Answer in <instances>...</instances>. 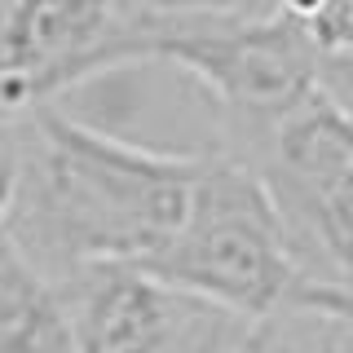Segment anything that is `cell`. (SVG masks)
I'll return each mask as SVG.
<instances>
[{"label": "cell", "mask_w": 353, "mask_h": 353, "mask_svg": "<svg viewBox=\"0 0 353 353\" xmlns=\"http://www.w3.org/2000/svg\"><path fill=\"white\" fill-rule=\"evenodd\" d=\"M318 93L353 124V53H336V58L318 62Z\"/></svg>", "instance_id": "9"}, {"label": "cell", "mask_w": 353, "mask_h": 353, "mask_svg": "<svg viewBox=\"0 0 353 353\" xmlns=\"http://www.w3.org/2000/svg\"><path fill=\"white\" fill-rule=\"evenodd\" d=\"M0 353H71L62 287L0 230Z\"/></svg>", "instance_id": "7"}, {"label": "cell", "mask_w": 353, "mask_h": 353, "mask_svg": "<svg viewBox=\"0 0 353 353\" xmlns=\"http://www.w3.org/2000/svg\"><path fill=\"white\" fill-rule=\"evenodd\" d=\"M124 0H9L0 9V119L18 124L93 80Z\"/></svg>", "instance_id": "5"}, {"label": "cell", "mask_w": 353, "mask_h": 353, "mask_svg": "<svg viewBox=\"0 0 353 353\" xmlns=\"http://www.w3.org/2000/svg\"><path fill=\"white\" fill-rule=\"evenodd\" d=\"M248 163L305 270L331 287H353V124L323 93L252 132Z\"/></svg>", "instance_id": "4"}, {"label": "cell", "mask_w": 353, "mask_h": 353, "mask_svg": "<svg viewBox=\"0 0 353 353\" xmlns=\"http://www.w3.org/2000/svg\"><path fill=\"white\" fill-rule=\"evenodd\" d=\"M71 323V353H172L194 301L168 292L137 265H88L58 283Z\"/></svg>", "instance_id": "6"}, {"label": "cell", "mask_w": 353, "mask_h": 353, "mask_svg": "<svg viewBox=\"0 0 353 353\" xmlns=\"http://www.w3.org/2000/svg\"><path fill=\"white\" fill-rule=\"evenodd\" d=\"M137 62H163L190 75L243 137H252L318 93L323 53L279 9L261 14L248 5L185 0L124 9L97 53L93 75Z\"/></svg>", "instance_id": "3"}, {"label": "cell", "mask_w": 353, "mask_h": 353, "mask_svg": "<svg viewBox=\"0 0 353 353\" xmlns=\"http://www.w3.org/2000/svg\"><path fill=\"white\" fill-rule=\"evenodd\" d=\"M141 270L168 292L243 323L323 318L345 327L349 292L305 270L261 176L239 154H199L181 225Z\"/></svg>", "instance_id": "2"}, {"label": "cell", "mask_w": 353, "mask_h": 353, "mask_svg": "<svg viewBox=\"0 0 353 353\" xmlns=\"http://www.w3.org/2000/svg\"><path fill=\"white\" fill-rule=\"evenodd\" d=\"M296 353H345V327L323 323V318H305Z\"/></svg>", "instance_id": "10"}, {"label": "cell", "mask_w": 353, "mask_h": 353, "mask_svg": "<svg viewBox=\"0 0 353 353\" xmlns=\"http://www.w3.org/2000/svg\"><path fill=\"white\" fill-rule=\"evenodd\" d=\"M345 331H353V287H349V309H345Z\"/></svg>", "instance_id": "11"}, {"label": "cell", "mask_w": 353, "mask_h": 353, "mask_svg": "<svg viewBox=\"0 0 353 353\" xmlns=\"http://www.w3.org/2000/svg\"><path fill=\"white\" fill-rule=\"evenodd\" d=\"M305 318H283V323H243V318L216 314L199 305L185 336L172 353H296Z\"/></svg>", "instance_id": "8"}, {"label": "cell", "mask_w": 353, "mask_h": 353, "mask_svg": "<svg viewBox=\"0 0 353 353\" xmlns=\"http://www.w3.org/2000/svg\"><path fill=\"white\" fill-rule=\"evenodd\" d=\"M22 176L9 234L62 283L88 265H146L185 216L199 154L150 150L40 106L18 128Z\"/></svg>", "instance_id": "1"}]
</instances>
